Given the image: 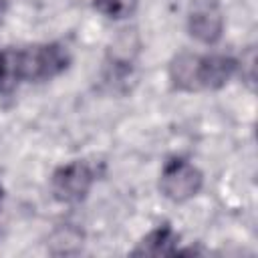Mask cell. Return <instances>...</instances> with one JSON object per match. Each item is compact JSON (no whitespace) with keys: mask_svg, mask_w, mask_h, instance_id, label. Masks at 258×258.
Returning a JSON list of instances; mask_svg holds the SVG:
<instances>
[{"mask_svg":"<svg viewBox=\"0 0 258 258\" xmlns=\"http://www.w3.org/2000/svg\"><path fill=\"white\" fill-rule=\"evenodd\" d=\"M20 58V75L22 81H50L56 75H60L69 62V50L58 42H44V44H32L26 48H18Z\"/></svg>","mask_w":258,"mask_h":258,"instance_id":"obj_1","label":"cell"},{"mask_svg":"<svg viewBox=\"0 0 258 258\" xmlns=\"http://www.w3.org/2000/svg\"><path fill=\"white\" fill-rule=\"evenodd\" d=\"M204 185V175L202 171L189 163L183 157H171L169 161L163 163V169L159 173V191L175 202H187L200 194Z\"/></svg>","mask_w":258,"mask_h":258,"instance_id":"obj_2","label":"cell"},{"mask_svg":"<svg viewBox=\"0 0 258 258\" xmlns=\"http://www.w3.org/2000/svg\"><path fill=\"white\" fill-rule=\"evenodd\" d=\"M95 181V171L87 161L75 159L52 171L50 191L60 204H79L83 202Z\"/></svg>","mask_w":258,"mask_h":258,"instance_id":"obj_3","label":"cell"},{"mask_svg":"<svg viewBox=\"0 0 258 258\" xmlns=\"http://www.w3.org/2000/svg\"><path fill=\"white\" fill-rule=\"evenodd\" d=\"M187 28L189 34L204 44L218 42L224 32V12L220 0H191Z\"/></svg>","mask_w":258,"mask_h":258,"instance_id":"obj_4","label":"cell"},{"mask_svg":"<svg viewBox=\"0 0 258 258\" xmlns=\"http://www.w3.org/2000/svg\"><path fill=\"white\" fill-rule=\"evenodd\" d=\"M238 71V60L226 54H200L198 60V91L222 89Z\"/></svg>","mask_w":258,"mask_h":258,"instance_id":"obj_5","label":"cell"},{"mask_svg":"<svg viewBox=\"0 0 258 258\" xmlns=\"http://www.w3.org/2000/svg\"><path fill=\"white\" fill-rule=\"evenodd\" d=\"M179 236L169 224L157 226L147 236H143L131 250V256H171L177 252Z\"/></svg>","mask_w":258,"mask_h":258,"instance_id":"obj_6","label":"cell"},{"mask_svg":"<svg viewBox=\"0 0 258 258\" xmlns=\"http://www.w3.org/2000/svg\"><path fill=\"white\" fill-rule=\"evenodd\" d=\"M198 60H200V54L187 52V50H183L171 58L169 79L175 89L187 91V93L198 91Z\"/></svg>","mask_w":258,"mask_h":258,"instance_id":"obj_7","label":"cell"},{"mask_svg":"<svg viewBox=\"0 0 258 258\" xmlns=\"http://www.w3.org/2000/svg\"><path fill=\"white\" fill-rule=\"evenodd\" d=\"M22 83L18 48H0V95L12 93Z\"/></svg>","mask_w":258,"mask_h":258,"instance_id":"obj_8","label":"cell"},{"mask_svg":"<svg viewBox=\"0 0 258 258\" xmlns=\"http://www.w3.org/2000/svg\"><path fill=\"white\" fill-rule=\"evenodd\" d=\"M93 6L97 12H101L107 18L121 20L135 12L137 0H93Z\"/></svg>","mask_w":258,"mask_h":258,"instance_id":"obj_9","label":"cell"},{"mask_svg":"<svg viewBox=\"0 0 258 258\" xmlns=\"http://www.w3.org/2000/svg\"><path fill=\"white\" fill-rule=\"evenodd\" d=\"M8 2H10V0H0V20L4 18V14H6V10H8Z\"/></svg>","mask_w":258,"mask_h":258,"instance_id":"obj_10","label":"cell"},{"mask_svg":"<svg viewBox=\"0 0 258 258\" xmlns=\"http://www.w3.org/2000/svg\"><path fill=\"white\" fill-rule=\"evenodd\" d=\"M0 202H2V185H0Z\"/></svg>","mask_w":258,"mask_h":258,"instance_id":"obj_11","label":"cell"}]
</instances>
